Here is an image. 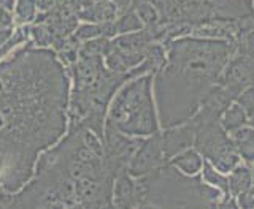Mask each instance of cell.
Instances as JSON below:
<instances>
[{
  "label": "cell",
  "instance_id": "cell-9",
  "mask_svg": "<svg viewBox=\"0 0 254 209\" xmlns=\"http://www.w3.org/2000/svg\"><path fill=\"white\" fill-rule=\"evenodd\" d=\"M229 136L240 158H243L248 163H254V128L243 125L237 128V130L230 132Z\"/></svg>",
  "mask_w": 254,
  "mask_h": 209
},
{
  "label": "cell",
  "instance_id": "cell-17",
  "mask_svg": "<svg viewBox=\"0 0 254 209\" xmlns=\"http://www.w3.org/2000/svg\"><path fill=\"white\" fill-rule=\"evenodd\" d=\"M10 37H11V30L10 29L0 27V55H2L3 52H6L11 46H14L21 40V37L18 35L14 40H10V42H8V38H10Z\"/></svg>",
  "mask_w": 254,
  "mask_h": 209
},
{
  "label": "cell",
  "instance_id": "cell-11",
  "mask_svg": "<svg viewBox=\"0 0 254 209\" xmlns=\"http://www.w3.org/2000/svg\"><path fill=\"white\" fill-rule=\"evenodd\" d=\"M219 122H221L222 128H224L227 133H230V132H234L243 125H248L250 117L240 104H238L237 102H234V103H230L224 111H222V114L219 117Z\"/></svg>",
  "mask_w": 254,
  "mask_h": 209
},
{
  "label": "cell",
  "instance_id": "cell-10",
  "mask_svg": "<svg viewBox=\"0 0 254 209\" xmlns=\"http://www.w3.org/2000/svg\"><path fill=\"white\" fill-rule=\"evenodd\" d=\"M169 163L177 166L181 173H185L188 176H195L202 171L203 160H202V154L197 149H186L175 157H172L169 160Z\"/></svg>",
  "mask_w": 254,
  "mask_h": 209
},
{
  "label": "cell",
  "instance_id": "cell-8",
  "mask_svg": "<svg viewBox=\"0 0 254 209\" xmlns=\"http://www.w3.org/2000/svg\"><path fill=\"white\" fill-rule=\"evenodd\" d=\"M113 205L118 208H135V181L127 170H121L115 182Z\"/></svg>",
  "mask_w": 254,
  "mask_h": 209
},
{
  "label": "cell",
  "instance_id": "cell-19",
  "mask_svg": "<svg viewBox=\"0 0 254 209\" xmlns=\"http://www.w3.org/2000/svg\"><path fill=\"white\" fill-rule=\"evenodd\" d=\"M11 26V14L10 10H6L0 5V27H8Z\"/></svg>",
  "mask_w": 254,
  "mask_h": 209
},
{
  "label": "cell",
  "instance_id": "cell-2",
  "mask_svg": "<svg viewBox=\"0 0 254 209\" xmlns=\"http://www.w3.org/2000/svg\"><path fill=\"white\" fill-rule=\"evenodd\" d=\"M238 208L237 202L198 176H188L169 162L135 181V208Z\"/></svg>",
  "mask_w": 254,
  "mask_h": 209
},
{
  "label": "cell",
  "instance_id": "cell-7",
  "mask_svg": "<svg viewBox=\"0 0 254 209\" xmlns=\"http://www.w3.org/2000/svg\"><path fill=\"white\" fill-rule=\"evenodd\" d=\"M195 130L190 125V122H183L180 125H173L165 128L162 132V144H164V156L169 162L172 157H175L180 152L189 149L194 144Z\"/></svg>",
  "mask_w": 254,
  "mask_h": 209
},
{
  "label": "cell",
  "instance_id": "cell-3",
  "mask_svg": "<svg viewBox=\"0 0 254 209\" xmlns=\"http://www.w3.org/2000/svg\"><path fill=\"white\" fill-rule=\"evenodd\" d=\"M108 124L130 136H148L159 132L153 102V75L132 78L110 106Z\"/></svg>",
  "mask_w": 254,
  "mask_h": 209
},
{
  "label": "cell",
  "instance_id": "cell-1",
  "mask_svg": "<svg viewBox=\"0 0 254 209\" xmlns=\"http://www.w3.org/2000/svg\"><path fill=\"white\" fill-rule=\"evenodd\" d=\"M238 42L178 37L167 43V63L154 75L159 119L164 128L192 117L218 84Z\"/></svg>",
  "mask_w": 254,
  "mask_h": 209
},
{
  "label": "cell",
  "instance_id": "cell-5",
  "mask_svg": "<svg viewBox=\"0 0 254 209\" xmlns=\"http://www.w3.org/2000/svg\"><path fill=\"white\" fill-rule=\"evenodd\" d=\"M218 83L237 99L246 87L254 86V60L245 52L235 51Z\"/></svg>",
  "mask_w": 254,
  "mask_h": 209
},
{
  "label": "cell",
  "instance_id": "cell-13",
  "mask_svg": "<svg viewBox=\"0 0 254 209\" xmlns=\"http://www.w3.org/2000/svg\"><path fill=\"white\" fill-rule=\"evenodd\" d=\"M202 179L210 184V186L219 189L222 194L226 195V198H232L230 197V192H229V179L224 176V173H221L219 170H216L208 160H203V166H202Z\"/></svg>",
  "mask_w": 254,
  "mask_h": 209
},
{
  "label": "cell",
  "instance_id": "cell-21",
  "mask_svg": "<svg viewBox=\"0 0 254 209\" xmlns=\"http://www.w3.org/2000/svg\"><path fill=\"white\" fill-rule=\"evenodd\" d=\"M115 3L118 5V8H121V10H126L127 5L130 3V0H115Z\"/></svg>",
  "mask_w": 254,
  "mask_h": 209
},
{
  "label": "cell",
  "instance_id": "cell-12",
  "mask_svg": "<svg viewBox=\"0 0 254 209\" xmlns=\"http://www.w3.org/2000/svg\"><path fill=\"white\" fill-rule=\"evenodd\" d=\"M229 192L230 197L237 198L240 194L248 190L253 186V176H251V168L243 166L238 163L232 171L229 173Z\"/></svg>",
  "mask_w": 254,
  "mask_h": 209
},
{
  "label": "cell",
  "instance_id": "cell-23",
  "mask_svg": "<svg viewBox=\"0 0 254 209\" xmlns=\"http://www.w3.org/2000/svg\"><path fill=\"white\" fill-rule=\"evenodd\" d=\"M250 124H251V125H253V127H254V116H253V117H251V119H250Z\"/></svg>",
  "mask_w": 254,
  "mask_h": 209
},
{
  "label": "cell",
  "instance_id": "cell-15",
  "mask_svg": "<svg viewBox=\"0 0 254 209\" xmlns=\"http://www.w3.org/2000/svg\"><path fill=\"white\" fill-rule=\"evenodd\" d=\"M235 102L240 104L246 114H248V117L251 119L254 116V86H250L245 91H242L235 99Z\"/></svg>",
  "mask_w": 254,
  "mask_h": 209
},
{
  "label": "cell",
  "instance_id": "cell-6",
  "mask_svg": "<svg viewBox=\"0 0 254 209\" xmlns=\"http://www.w3.org/2000/svg\"><path fill=\"white\" fill-rule=\"evenodd\" d=\"M167 163L164 156V144H162V133L157 132L151 135L149 140H145L141 143L138 151L135 152L130 163L127 165V173L132 178H138V176L148 174L154 171L156 168Z\"/></svg>",
  "mask_w": 254,
  "mask_h": 209
},
{
  "label": "cell",
  "instance_id": "cell-18",
  "mask_svg": "<svg viewBox=\"0 0 254 209\" xmlns=\"http://www.w3.org/2000/svg\"><path fill=\"white\" fill-rule=\"evenodd\" d=\"M237 205L240 208H245V209L254 208V187L253 186L246 192H243V194H240L237 197Z\"/></svg>",
  "mask_w": 254,
  "mask_h": 209
},
{
  "label": "cell",
  "instance_id": "cell-4",
  "mask_svg": "<svg viewBox=\"0 0 254 209\" xmlns=\"http://www.w3.org/2000/svg\"><path fill=\"white\" fill-rule=\"evenodd\" d=\"M148 29H140L138 32H129V34L118 37L110 42L107 55V65L115 73H126L145 60L149 46L153 45Z\"/></svg>",
  "mask_w": 254,
  "mask_h": 209
},
{
  "label": "cell",
  "instance_id": "cell-22",
  "mask_svg": "<svg viewBox=\"0 0 254 209\" xmlns=\"http://www.w3.org/2000/svg\"><path fill=\"white\" fill-rule=\"evenodd\" d=\"M251 176H253V187H254V166L251 168Z\"/></svg>",
  "mask_w": 254,
  "mask_h": 209
},
{
  "label": "cell",
  "instance_id": "cell-14",
  "mask_svg": "<svg viewBox=\"0 0 254 209\" xmlns=\"http://www.w3.org/2000/svg\"><path fill=\"white\" fill-rule=\"evenodd\" d=\"M143 26H145V24L141 22L137 11L129 10L126 14H123L121 18H119V21L115 24V30H116V34H129V32L143 29Z\"/></svg>",
  "mask_w": 254,
  "mask_h": 209
},
{
  "label": "cell",
  "instance_id": "cell-20",
  "mask_svg": "<svg viewBox=\"0 0 254 209\" xmlns=\"http://www.w3.org/2000/svg\"><path fill=\"white\" fill-rule=\"evenodd\" d=\"M13 3H14V0H0V5H2L3 8H6V10H13Z\"/></svg>",
  "mask_w": 254,
  "mask_h": 209
},
{
  "label": "cell",
  "instance_id": "cell-16",
  "mask_svg": "<svg viewBox=\"0 0 254 209\" xmlns=\"http://www.w3.org/2000/svg\"><path fill=\"white\" fill-rule=\"evenodd\" d=\"M37 11V0H19L16 13H18V21L19 22H27L34 19Z\"/></svg>",
  "mask_w": 254,
  "mask_h": 209
}]
</instances>
